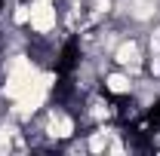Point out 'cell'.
<instances>
[{
	"mask_svg": "<svg viewBox=\"0 0 160 156\" xmlns=\"http://www.w3.org/2000/svg\"><path fill=\"white\" fill-rule=\"evenodd\" d=\"M136 83H139V77H132L129 71L114 67V64L102 67V74H99V89L105 95H111L114 101H129L136 95Z\"/></svg>",
	"mask_w": 160,
	"mask_h": 156,
	"instance_id": "2",
	"label": "cell"
},
{
	"mask_svg": "<svg viewBox=\"0 0 160 156\" xmlns=\"http://www.w3.org/2000/svg\"><path fill=\"white\" fill-rule=\"evenodd\" d=\"M108 61L114 67L129 71L132 77H145L148 74V49H145V31H126L123 37L114 43V49L108 52Z\"/></svg>",
	"mask_w": 160,
	"mask_h": 156,
	"instance_id": "1",
	"label": "cell"
}]
</instances>
